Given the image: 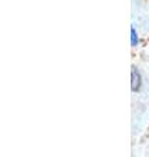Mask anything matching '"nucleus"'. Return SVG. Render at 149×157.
Wrapping results in <instances>:
<instances>
[{
    "mask_svg": "<svg viewBox=\"0 0 149 157\" xmlns=\"http://www.w3.org/2000/svg\"><path fill=\"white\" fill-rule=\"evenodd\" d=\"M131 73H132V90L136 92V90H139V88L141 85V77H140V73H139V71L135 67H132Z\"/></svg>",
    "mask_w": 149,
    "mask_h": 157,
    "instance_id": "1",
    "label": "nucleus"
},
{
    "mask_svg": "<svg viewBox=\"0 0 149 157\" xmlns=\"http://www.w3.org/2000/svg\"><path fill=\"white\" fill-rule=\"evenodd\" d=\"M131 34H132V46H135L136 43H137V34L135 32V29H131Z\"/></svg>",
    "mask_w": 149,
    "mask_h": 157,
    "instance_id": "2",
    "label": "nucleus"
}]
</instances>
